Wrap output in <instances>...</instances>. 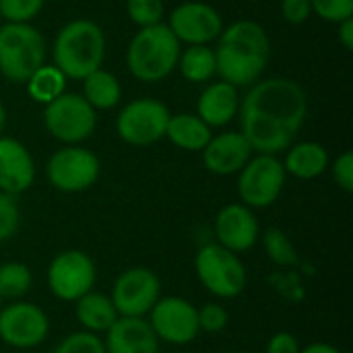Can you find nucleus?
I'll use <instances>...</instances> for the list:
<instances>
[{
  "label": "nucleus",
  "instance_id": "obj_1",
  "mask_svg": "<svg viewBox=\"0 0 353 353\" xmlns=\"http://www.w3.org/2000/svg\"><path fill=\"white\" fill-rule=\"evenodd\" d=\"M240 132L252 153L279 155L304 126L308 97L300 83L285 77L256 81L240 99Z\"/></svg>",
  "mask_w": 353,
  "mask_h": 353
},
{
  "label": "nucleus",
  "instance_id": "obj_2",
  "mask_svg": "<svg viewBox=\"0 0 353 353\" xmlns=\"http://www.w3.org/2000/svg\"><path fill=\"white\" fill-rule=\"evenodd\" d=\"M271 60V39L265 27L256 21L242 19L228 27L217 37L215 62L221 81L234 87L254 85Z\"/></svg>",
  "mask_w": 353,
  "mask_h": 353
},
{
  "label": "nucleus",
  "instance_id": "obj_3",
  "mask_svg": "<svg viewBox=\"0 0 353 353\" xmlns=\"http://www.w3.org/2000/svg\"><path fill=\"white\" fill-rule=\"evenodd\" d=\"M105 33L89 19H74L66 23L54 39V66L66 79L83 81L89 72L103 66Z\"/></svg>",
  "mask_w": 353,
  "mask_h": 353
},
{
  "label": "nucleus",
  "instance_id": "obj_4",
  "mask_svg": "<svg viewBox=\"0 0 353 353\" xmlns=\"http://www.w3.org/2000/svg\"><path fill=\"white\" fill-rule=\"evenodd\" d=\"M182 43L176 39L168 23L141 27L128 43L126 66L134 79L157 83L176 70Z\"/></svg>",
  "mask_w": 353,
  "mask_h": 353
},
{
  "label": "nucleus",
  "instance_id": "obj_5",
  "mask_svg": "<svg viewBox=\"0 0 353 353\" xmlns=\"http://www.w3.org/2000/svg\"><path fill=\"white\" fill-rule=\"evenodd\" d=\"M194 273L199 283L217 300H234L244 294L248 285V271L240 254L207 242L194 256Z\"/></svg>",
  "mask_w": 353,
  "mask_h": 353
},
{
  "label": "nucleus",
  "instance_id": "obj_6",
  "mask_svg": "<svg viewBox=\"0 0 353 353\" xmlns=\"http://www.w3.org/2000/svg\"><path fill=\"white\" fill-rule=\"evenodd\" d=\"M46 60V39L31 23L0 25V74L25 83Z\"/></svg>",
  "mask_w": 353,
  "mask_h": 353
},
{
  "label": "nucleus",
  "instance_id": "obj_7",
  "mask_svg": "<svg viewBox=\"0 0 353 353\" xmlns=\"http://www.w3.org/2000/svg\"><path fill=\"white\" fill-rule=\"evenodd\" d=\"M95 283L97 265L85 250L66 248L48 263L46 285L58 302L74 304L81 296L95 290Z\"/></svg>",
  "mask_w": 353,
  "mask_h": 353
},
{
  "label": "nucleus",
  "instance_id": "obj_8",
  "mask_svg": "<svg viewBox=\"0 0 353 353\" xmlns=\"http://www.w3.org/2000/svg\"><path fill=\"white\" fill-rule=\"evenodd\" d=\"M43 126L52 139L64 145H81L97 126V110L79 93H62L54 101L46 103Z\"/></svg>",
  "mask_w": 353,
  "mask_h": 353
},
{
  "label": "nucleus",
  "instance_id": "obj_9",
  "mask_svg": "<svg viewBox=\"0 0 353 353\" xmlns=\"http://www.w3.org/2000/svg\"><path fill=\"white\" fill-rule=\"evenodd\" d=\"M285 180L288 174L277 155L254 153L238 172L240 203L252 211L267 209L281 196Z\"/></svg>",
  "mask_w": 353,
  "mask_h": 353
},
{
  "label": "nucleus",
  "instance_id": "obj_10",
  "mask_svg": "<svg viewBox=\"0 0 353 353\" xmlns=\"http://www.w3.org/2000/svg\"><path fill=\"white\" fill-rule=\"evenodd\" d=\"M101 174L99 157L83 145H64L46 163V178L52 188L74 194L89 190Z\"/></svg>",
  "mask_w": 353,
  "mask_h": 353
},
{
  "label": "nucleus",
  "instance_id": "obj_11",
  "mask_svg": "<svg viewBox=\"0 0 353 353\" xmlns=\"http://www.w3.org/2000/svg\"><path fill=\"white\" fill-rule=\"evenodd\" d=\"M50 329L48 312L25 298L0 306V341L12 350L39 347L50 337Z\"/></svg>",
  "mask_w": 353,
  "mask_h": 353
},
{
  "label": "nucleus",
  "instance_id": "obj_12",
  "mask_svg": "<svg viewBox=\"0 0 353 353\" xmlns=\"http://www.w3.org/2000/svg\"><path fill=\"white\" fill-rule=\"evenodd\" d=\"M110 298L118 316L147 319L161 298V279L151 267H128L114 279Z\"/></svg>",
  "mask_w": 353,
  "mask_h": 353
},
{
  "label": "nucleus",
  "instance_id": "obj_13",
  "mask_svg": "<svg viewBox=\"0 0 353 353\" xmlns=\"http://www.w3.org/2000/svg\"><path fill=\"white\" fill-rule=\"evenodd\" d=\"M170 116L168 105L159 99H132L120 110L116 118V132L132 147H149L165 137Z\"/></svg>",
  "mask_w": 353,
  "mask_h": 353
},
{
  "label": "nucleus",
  "instance_id": "obj_14",
  "mask_svg": "<svg viewBox=\"0 0 353 353\" xmlns=\"http://www.w3.org/2000/svg\"><path fill=\"white\" fill-rule=\"evenodd\" d=\"M147 321L159 343L174 347L190 345L201 335L196 306L182 296H161L147 314Z\"/></svg>",
  "mask_w": 353,
  "mask_h": 353
},
{
  "label": "nucleus",
  "instance_id": "obj_15",
  "mask_svg": "<svg viewBox=\"0 0 353 353\" xmlns=\"http://www.w3.org/2000/svg\"><path fill=\"white\" fill-rule=\"evenodd\" d=\"M168 27L180 43L199 46L215 41L225 25L217 8L201 0H188L172 10Z\"/></svg>",
  "mask_w": 353,
  "mask_h": 353
},
{
  "label": "nucleus",
  "instance_id": "obj_16",
  "mask_svg": "<svg viewBox=\"0 0 353 353\" xmlns=\"http://www.w3.org/2000/svg\"><path fill=\"white\" fill-rule=\"evenodd\" d=\"M213 236L219 246L242 254L252 250L261 238V223L254 211L242 203L221 207L213 219Z\"/></svg>",
  "mask_w": 353,
  "mask_h": 353
},
{
  "label": "nucleus",
  "instance_id": "obj_17",
  "mask_svg": "<svg viewBox=\"0 0 353 353\" xmlns=\"http://www.w3.org/2000/svg\"><path fill=\"white\" fill-rule=\"evenodd\" d=\"M35 182V161L29 149L12 137L0 134V190L12 196L27 192Z\"/></svg>",
  "mask_w": 353,
  "mask_h": 353
},
{
  "label": "nucleus",
  "instance_id": "obj_18",
  "mask_svg": "<svg viewBox=\"0 0 353 353\" xmlns=\"http://www.w3.org/2000/svg\"><path fill=\"white\" fill-rule=\"evenodd\" d=\"M252 149L240 130H225L209 139L203 149V163L215 176L238 174L252 157Z\"/></svg>",
  "mask_w": 353,
  "mask_h": 353
},
{
  "label": "nucleus",
  "instance_id": "obj_19",
  "mask_svg": "<svg viewBox=\"0 0 353 353\" xmlns=\"http://www.w3.org/2000/svg\"><path fill=\"white\" fill-rule=\"evenodd\" d=\"M101 339L105 353H159L161 345L147 319L130 316H118Z\"/></svg>",
  "mask_w": 353,
  "mask_h": 353
},
{
  "label": "nucleus",
  "instance_id": "obj_20",
  "mask_svg": "<svg viewBox=\"0 0 353 353\" xmlns=\"http://www.w3.org/2000/svg\"><path fill=\"white\" fill-rule=\"evenodd\" d=\"M240 112L238 87L217 81L203 89L196 101V116L211 128L228 126Z\"/></svg>",
  "mask_w": 353,
  "mask_h": 353
},
{
  "label": "nucleus",
  "instance_id": "obj_21",
  "mask_svg": "<svg viewBox=\"0 0 353 353\" xmlns=\"http://www.w3.org/2000/svg\"><path fill=\"white\" fill-rule=\"evenodd\" d=\"M285 151L288 155L281 163L288 176H294L298 180H316L329 170V151L316 141H302L290 145Z\"/></svg>",
  "mask_w": 353,
  "mask_h": 353
},
{
  "label": "nucleus",
  "instance_id": "obj_22",
  "mask_svg": "<svg viewBox=\"0 0 353 353\" xmlns=\"http://www.w3.org/2000/svg\"><path fill=\"white\" fill-rule=\"evenodd\" d=\"M74 319L83 331L101 337L118 321V312L110 294L91 290L74 302Z\"/></svg>",
  "mask_w": 353,
  "mask_h": 353
},
{
  "label": "nucleus",
  "instance_id": "obj_23",
  "mask_svg": "<svg viewBox=\"0 0 353 353\" xmlns=\"http://www.w3.org/2000/svg\"><path fill=\"white\" fill-rule=\"evenodd\" d=\"M165 137L176 145L178 149L184 151H203L205 145L209 143L211 126H207L196 114H172L168 120Z\"/></svg>",
  "mask_w": 353,
  "mask_h": 353
},
{
  "label": "nucleus",
  "instance_id": "obj_24",
  "mask_svg": "<svg viewBox=\"0 0 353 353\" xmlns=\"http://www.w3.org/2000/svg\"><path fill=\"white\" fill-rule=\"evenodd\" d=\"M83 97L93 110H112L122 99V85L116 74L97 68L83 79Z\"/></svg>",
  "mask_w": 353,
  "mask_h": 353
},
{
  "label": "nucleus",
  "instance_id": "obj_25",
  "mask_svg": "<svg viewBox=\"0 0 353 353\" xmlns=\"http://www.w3.org/2000/svg\"><path fill=\"white\" fill-rule=\"evenodd\" d=\"M176 68L190 83H207L217 74L215 50L209 48V43L188 46L186 50L180 52Z\"/></svg>",
  "mask_w": 353,
  "mask_h": 353
},
{
  "label": "nucleus",
  "instance_id": "obj_26",
  "mask_svg": "<svg viewBox=\"0 0 353 353\" xmlns=\"http://www.w3.org/2000/svg\"><path fill=\"white\" fill-rule=\"evenodd\" d=\"M265 256L269 259V263H273L279 269H296L300 265V254L298 248L294 246V242L290 240V236L279 230V228H267L261 230V238H259Z\"/></svg>",
  "mask_w": 353,
  "mask_h": 353
},
{
  "label": "nucleus",
  "instance_id": "obj_27",
  "mask_svg": "<svg viewBox=\"0 0 353 353\" xmlns=\"http://www.w3.org/2000/svg\"><path fill=\"white\" fill-rule=\"evenodd\" d=\"M66 81H68V79L64 77V72H62L58 66H54V64H41V66L25 81V85H27L29 97H31L33 101L46 105V103L54 101L58 95L64 93Z\"/></svg>",
  "mask_w": 353,
  "mask_h": 353
},
{
  "label": "nucleus",
  "instance_id": "obj_28",
  "mask_svg": "<svg viewBox=\"0 0 353 353\" xmlns=\"http://www.w3.org/2000/svg\"><path fill=\"white\" fill-rule=\"evenodd\" d=\"M33 288V271L21 261L0 263V300L14 302L23 300Z\"/></svg>",
  "mask_w": 353,
  "mask_h": 353
},
{
  "label": "nucleus",
  "instance_id": "obj_29",
  "mask_svg": "<svg viewBox=\"0 0 353 353\" xmlns=\"http://www.w3.org/2000/svg\"><path fill=\"white\" fill-rule=\"evenodd\" d=\"M52 353H105V347H103V339L99 335L79 329V331L64 335L56 343Z\"/></svg>",
  "mask_w": 353,
  "mask_h": 353
},
{
  "label": "nucleus",
  "instance_id": "obj_30",
  "mask_svg": "<svg viewBox=\"0 0 353 353\" xmlns=\"http://www.w3.org/2000/svg\"><path fill=\"white\" fill-rule=\"evenodd\" d=\"M126 12L128 19L141 29L163 23L165 6L163 0H126Z\"/></svg>",
  "mask_w": 353,
  "mask_h": 353
},
{
  "label": "nucleus",
  "instance_id": "obj_31",
  "mask_svg": "<svg viewBox=\"0 0 353 353\" xmlns=\"http://www.w3.org/2000/svg\"><path fill=\"white\" fill-rule=\"evenodd\" d=\"M199 316V329L207 335L223 333L230 325V312L221 302H207L203 306H196Z\"/></svg>",
  "mask_w": 353,
  "mask_h": 353
},
{
  "label": "nucleus",
  "instance_id": "obj_32",
  "mask_svg": "<svg viewBox=\"0 0 353 353\" xmlns=\"http://www.w3.org/2000/svg\"><path fill=\"white\" fill-rule=\"evenodd\" d=\"M21 228V209L17 196L0 190V244L12 240Z\"/></svg>",
  "mask_w": 353,
  "mask_h": 353
},
{
  "label": "nucleus",
  "instance_id": "obj_33",
  "mask_svg": "<svg viewBox=\"0 0 353 353\" xmlns=\"http://www.w3.org/2000/svg\"><path fill=\"white\" fill-rule=\"evenodd\" d=\"M46 0H0V14L6 23H31Z\"/></svg>",
  "mask_w": 353,
  "mask_h": 353
},
{
  "label": "nucleus",
  "instance_id": "obj_34",
  "mask_svg": "<svg viewBox=\"0 0 353 353\" xmlns=\"http://www.w3.org/2000/svg\"><path fill=\"white\" fill-rule=\"evenodd\" d=\"M312 12L327 23H341L353 17V0H310Z\"/></svg>",
  "mask_w": 353,
  "mask_h": 353
},
{
  "label": "nucleus",
  "instance_id": "obj_35",
  "mask_svg": "<svg viewBox=\"0 0 353 353\" xmlns=\"http://www.w3.org/2000/svg\"><path fill=\"white\" fill-rule=\"evenodd\" d=\"M331 174L335 184L343 190V192H353V153L352 151H343L341 155H337L335 161L329 163Z\"/></svg>",
  "mask_w": 353,
  "mask_h": 353
},
{
  "label": "nucleus",
  "instance_id": "obj_36",
  "mask_svg": "<svg viewBox=\"0 0 353 353\" xmlns=\"http://www.w3.org/2000/svg\"><path fill=\"white\" fill-rule=\"evenodd\" d=\"M312 4L310 0H281V17L292 25H302L310 19Z\"/></svg>",
  "mask_w": 353,
  "mask_h": 353
},
{
  "label": "nucleus",
  "instance_id": "obj_37",
  "mask_svg": "<svg viewBox=\"0 0 353 353\" xmlns=\"http://www.w3.org/2000/svg\"><path fill=\"white\" fill-rule=\"evenodd\" d=\"M302 345L298 341V337L290 331H277L269 337L265 353H300Z\"/></svg>",
  "mask_w": 353,
  "mask_h": 353
},
{
  "label": "nucleus",
  "instance_id": "obj_38",
  "mask_svg": "<svg viewBox=\"0 0 353 353\" xmlns=\"http://www.w3.org/2000/svg\"><path fill=\"white\" fill-rule=\"evenodd\" d=\"M337 37H339V43H341L347 52H352L353 50V17L345 19V21H341V23H337Z\"/></svg>",
  "mask_w": 353,
  "mask_h": 353
},
{
  "label": "nucleus",
  "instance_id": "obj_39",
  "mask_svg": "<svg viewBox=\"0 0 353 353\" xmlns=\"http://www.w3.org/2000/svg\"><path fill=\"white\" fill-rule=\"evenodd\" d=\"M300 353H341V350L327 341H314V343H308L306 347H302Z\"/></svg>",
  "mask_w": 353,
  "mask_h": 353
},
{
  "label": "nucleus",
  "instance_id": "obj_40",
  "mask_svg": "<svg viewBox=\"0 0 353 353\" xmlns=\"http://www.w3.org/2000/svg\"><path fill=\"white\" fill-rule=\"evenodd\" d=\"M4 124H6V110H4V105H2V101H0V134H2V130H4Z\"/></svg>",
  "mask_w": 353,
  "mask_h": 353
},
{
  "label": "nucleus",
  "instance_id": "obj_41",
  "mask_svg": "<svg viewBox=\"0 0 353 353\" xmlns=\"http://www.w3.org/2000/svg\"><path fill=\"white\" fill-rule=\"evenodd\" d=\"M223 353H242V352H223Z\"/></svg>",
  "mask_w": 353,
  "mask_h": 353
},
{
  "label": "nucleus",
  "instance_id": "obj_42",
  "mask_svg": "<svg viewBox=\"0 0 353 353\" xmlns=\"http://www.w3.org/2000/svg\"><path fill=\"white\" fill-rule=\"evenodd\" d=\"M0 25H2V14H0Z\"/></svg>",
  "mask_w": 353,
  "mask_h": 353
},
{
  "label": "nucleus",
  "instance_id": "obj_43",
  "mask_svg": "<svg viewBox=\"0 0 353 353\" xmlns=\"http://www.w3.org/2000/svg\"><path fill=\"white\" fill-rule=\"evenodd\" d=\"M0 306H2V300H0Z\"/></svg>",
  "mask_w": 353,
  "mask_h": 353
}]
</instances>
